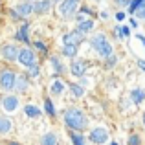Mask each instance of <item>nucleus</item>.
<instances>
[{
	"label": "nucleus",
	"instance_id": "nucleus-36",
	"mask_svg": "<svg viewBox=\"0 0 145 145\" xmlns=\"http://www.w3.org/2000/svg\"><path fill=\"white\" fill-rule=\"evenodd\" d=\"M138 66H140V68H142V70L145 72V61H143V59H138Z\"/></svg>",
	"mask_w": 145,
	"mask_h": 145
},
{
	"label": "nucleus",
	"instance_id": "nucleus-19",
	"mask_svg": "<svg viewBox=\"0 0 145 145\" xmlns=\"http://www.w3.org/2000/svg\"><path fill=\"white\" fill-rule=\"evenodd\" d=\"M77 29H79L81 33H85V35H86V33H90V31L94 29V20H90V18L81 20V22L77 24Z\"/></svg>",
	"mask_w": 145,
	"mask_h": 145
},
{
	"label": "nucleus",
	"instance_id": "nucleus-17",
	"mask_svg": "<svg viewBox=\"0 0 145 145\" xmlns=\"http://www.w3.org/2000/svg\"><path fill=\"white\" fill-rule=\"evenodd\" d=\"M77 50H79V46L77 44H63V55L64 57H70V59H74L75 55H77Z\"/></svg>",
	"mask_w": 145,
	"mask_h": 145
},
{
	"label": "nucleus",
	"instance_id": "nucleus-38",
	"mask_svg": "<svg viewBox=\"0 0 145 145\" xmlns=\"http://www.w3.org/2000/svg\"><path fill=\"white\" fill-rule=\"evenodd\" d=\"M7 145H20V143H17V142H9Z\"/></svg>",
	"mask_w": 145,
	"mask_h": 145
},
{
	"label": "nucleus",
	"instance_id": "nucleus-23",
	"mask_svg": "<svg viewBox=\"0 0 145 145\" xmlns=\"http://www.w3.org/2000/svg\"><path fill=\"white\" fill-rule=\"evenodd\" d=\"M40 145H57V136L53 132H46L40 138Z\"/></svg>",
	"mask_w": 145,
	"mask_h": 145
},
{
	"label": "nucleus",
	"instance_id": "nucleus-6",
	"mask_svg": "<svg viewBox=\"0 0 145 145\" xmlns=\"http://www.w3.org/2000/svg\"><path fill=\"white\" fill-rule=\"evenodd\" d=\"M18 103H20V101H18L17 96H11V94H7V96L2 97V101H0V106H2L4 112L11 114V112H15V110H18Z\"/></svg>",
	"mask_w": 145,
	"mask_h": 145
},
{
	"label": "nucleus",
	"instance_id": "nucleus-35",
	"mask_svg": "<svg viewBox=\"0 0 145 145\" xmlns=\"http://www.w3.org/2000/svg\"><path fill=\"white\" fill-rule=\"evenodd\" d=\"M116 18H118V20H123V18H125V13H123V11H118V13H116Z\"/></svg>",
	"mask_w": 145,
	"mask_h": 145
},
{
	"label": "nucleus",
	"instance_id": "nucleus-1",
	"mask_svg": "<svg viewBox=\"0 0 145 145\" xmlns=\"http://www.w3.org/2000/svg\"><path fill=\"white\" fill-rule=\"evenodd\" d=\"M64 123H66V127L72 129V131H85L86 125H88V120H86L85 112H83L81 108L72 106V108H68L66 112H64Z\"/></svg>",
	"mask_w": 145,
	"mask_h": 145
},
{
	"label": "nucleus",
	"instance_id": "nucleus-20",
	"mask_svg": "<svg viewBox=\"0 0 145 145\" xmlns=\"http://www.w3.org/2000/svg\"><path fill=\"white\" fill-rule=\"evenodd\" d=\"M131 97H132V101H134V105H142L143 99H145V92L142 88H134L131 92Z\"/></svg>",
	"mask_w": 145,
	"mask_h": 145
},
{
	"label": "nucleus",
	"instance_id": "nucleus-29",
	"mask_svg": "<svg viewBox=\"0 0 145 145\" xmlns=\"http://www.w3.org/2000/svg\"><path fill=\"white\" fill-rule=\"evenodd\" d=\"M127 143H129V145H140V143H142V140H140L138 134H132V136H129Z\"/></svg>",
	"mask_w": 145,
	"mask_h": 145
},
{
	"label": "nucleus",
	"instance_id": "nucleus-27",
	"mask_svg": "<svg viewBox=\"0 0 145 145\" xmlns=\"http://www.w3.org/2000/svg\"><path fill=\"white\" fill-rule=\"evenodd\" d=\"M145 0H131V6H129V15H134V11L138 9Z\"/></svg>",
	"mask_w": 145,
	"mask_h": 145
},
{
	"label": "nucleus",
	"instance_id": "nucleus-14",
	"mask_svg": "<svg viewBox=\"0 0 145 145\" xmlns=\"http://www.w3.org/2000/svg\"><path fill=\"white\" fill-rule=\"evenodd\" d=\"M15 39L20 40V42H24V44H31V40H29V24H28V22H24V24L17 29Z\"/></svg>",
	"mask_w": 145,
	"mask_h": 145
},
{
	"label": "nucleus",
	"instance_id": "nucleus-8",
	"mask_svg": "<svg viewBox=\"0 0 145 145\" xmlns=\"http://www.w3.org/2000/svg\"><path fill=\"white\" fill-rule=\"evenodd\" d=\"M85 40V33H81L79 29H74L70 33H64L63 35V44H81Z\"/></svg>",
	"mask_w": 145,
	"mask_h": 145
},
{
	"label": "nucleus",
	"instance_id": "nucleus-31",
	"mask_svg": "<svg viewBox=\"0 0 145 145\" xmlns=\"http://www.w3.org/2000/svg\"><path fill=\"white\" fill-rule=\"evenodd\" d=\"M134 15H136V17H140V18H145V2H143L142 6H140L138 9L134 11Z\"/></svg>",
	"mask_w": 145,
	"mask_h": 145
},
{
	"label": "nucleus",
	"instance_id": "nucleus-16",
	"mask_svg": "<svg viewBox=\"0 0 145 145\" xmlns=\"http://www.w3.org/2000/svg\"><path fill=\"white\" fill-rule=\"evenodd\" d=\"M13 131V123H11L9 118L2 116L0 118V134H9V132Z\"/></svg>",
	"mask_w": 145,
	"mask_h": 145
},
{
	"label": "nucleus",
	"instance_id": "nucleus-7",
	"mask_svg": "<svg viewBox=\"0 0 145 145\" xmlns=\"http://www.w3.org/2000/svg\"><path fill=\"white\" fill-rule=\"evenodd\" d=\"M18 52H20V48L17 46V44H4L2 46V57L6 61H9V63H13V61L18 59Z\"/></svg>",
	"mask_w": 145,
	"mask_h": 145
},
{
	"label": "nucleus",
	"instance_id": "nucleus-2",
	"mask_svg": "<svg viewBox=\"0 0 145 145\" xmlns=\"http://www.w3.org/2000/svg\"><path fill=\"white\" fill-rule=\"evenodd\" d=\"M90 44L92 48L96 50V53L103 59H106L108 55H112V44L106 40V35L105 33H94L92 39H90Z\"/></svg>",
	"mask_w": 145,
	"mask_h": 145
},
{
	"label": "nucleus",
	"instance_id": "nucleus-4",
	"mask_svg": "<svg viewBox=\"0 0 145 145\" xmlns=\"http://www.w3.org/2000/svg\"><path fill=\"white\" fill-rule=\"evenodd\" d=\"M17 61L22 64V66L29 68V66H33V64H37V55H35V52H33L31 48H20Z\"/></svg>",
	"mask_w": 145,
	"mask_h": 145
},
{
	"label": "nucleus",
	"instance_id": "nucleus-12",
	"mask_svg": "<svg viewBox=\"0 0 145 145\" xmlns=\"http://www.w3.org/2000/svg\"><path fill=\"white\" fill-rule=\"evenodd\" d=\"M53 0H35L33 2V13L35 15H46L52 9Z\"/></svg>",
	"mask_w": 145,
	"mask_h": 145
},
{
	"label": "nucleus",
	"instance_id": "nucleus-28",
	"mask_svg": "<svg viewBox=\"0 0 145 145\" xmlns=\"http://www.w3.org/2000/svg\"><path fill=\"white\" fill-rule=\"evenodd\" d=\"M116 33L120 37H131V29H129V26H118Z\"/></svg>",
	"mask_w": 145,
	"mask_h": 145
},
{
	"label": "nucleus",
	"instance_id": "nucleus-5",
	"mask_svg": "<svg viewBox=\"0 0 145 145\" xmlns=\"http://www.w3.org/2000/svg\"><path fill=\"white\" fill-rule=\"evenodd\" d=\"M77 6H79V0H63L61 2V7H59V13L63 18H72L77 11Z\"/></svg>",
	"mask_w": 145,
	"mask_h": 145
},
{
	"label": "nucleus",
	"instance_id": "nucleus-33",
	"mask_svg": "<svg viewBox=\"0 0 145 145\" xmlns=\"http://www.w3.org/2000/svg\"><path fill=\"white\" fill-rule=\"evenodd\" d=\"M114 2H116L120 7H129L131 6V0H114Z\"/></svg>",
	"mask_w": 145,
	"mask_h": 145
},
{
	"label": "nucleus",
	"instance_id": "nucleus-39",
	"mask_svg": "<svg viewBox=\"0 0 145 145\" xmlns=\"http://www.w3.org/2000/svg\"><path fill=\"white\" fill-rule=\"evenodd\" d=\"M110 145H118V143H116V142H112V143H110Z\"/></svg>",
	"mask_w": 145,
	"mask_h": 145
},
{
	"label": "nucleus",
	"instance_id": "nucleus-41",
	"mask_svg": "<svg viewBox=\"0 0 145 145\" xmlns=\"http://www.w3.org/2000/svg\"><path fill=\"white\" fill-rule=\"evenodd\" d=\"M53 2H63V0H53Z\"/></svg>",
	"mask_w": 145,
	"mask_h": 145
},
{
	"label": "nucleus",
	"instance_id": "nucleus-26",
	"mask_svg": "<svg viewBox=\"0 0 145 145\" xmlns=\"http://www.w3.org/2000/svg\"><path fill=\"white\" fill-rule=\"evenodd\" d=\"M70 90H72V94H74L75 97H83L85 96V88H83L81 85H70Z\"/></svg>",
	"mask_w": 145,
	"mask_h": 145
},
{
	"label": "nucleus",
	"instance_id": "nucleus-24",
	"mask_svg": "<svg viewBox=\"0 0 145 145\" xmlns=\"http://www.w3.org/2000/svg\"><path fill=\"white\" fill-rule=\"evenodd\" d=\"M44 110H46V114L50 118H55V106H53V103H52V99H44Z\"/></svg>",
	"mask_w": 145,
	"mask_h": 145
},
{
	"label": "nucleus",
	"instance_id": "nucleus-13",
	"mask_svg": "<svg viewBox=\"0 0 145 145\" xmlns=\"http://www.w3.org/2000/svg\"><path fill=\"white\" fill-rule=\"evenodd\" d=\"M70 72L72 75H75V77H83L86 72V63L83 59H74L70 64Z\"/></svg>",
	"mask_w": 145,
	"mask_h": 145
},
{
	"label": "nucleus",
	"instance_id": "nucleus-18",
	"mask_svg": "<svg viewBox=\"0 0 145 145\" xmlns=\"http://www.w3.org/2000/svg\"><path fill=\"white\" fill-rule=\"evenodd\" d=\"M24 112L28 118H31V120H37V118L42 116V112H40V108H37L35 105H26L24 106Z\"/></svg>",
	"mask_w": 145,
	"mask_h": 145
},
{
	"label": "nucleus",
	"instance_id": "nucleus-22",
	"mask_svg": "<svg viewBox=\"0 0 145 145\" xmlns=\"http://www.w3.org/2000/svg\"><path fill=\"white\" fill-rule=\"evenodd\" d=\"M70 140H72V143H74V145H86L85 134H79V131L70 132Z\"/></svg>",
	"mask_w": 145,
	"mask_h": 145
},
{
	"label": "nucleus",
	"instance_id": "nucleus-9",
	"mask_svg": "<svg viewBox=\"0 0 145 145\" xmlns=\"http://www.w3.org/2000/svg\"><path fill=\"white\" fill-rule=\"evenodd\" d=\"M106 140H108V132H106V129H103V127H97V129H94V131L90 132V142H94L97 145H103Z\"/></svg>",
	"mask_w": 145,
	"mask_h": 145
},
{
	"label": "nucleus",
	"instance_id": "nucleus-11",
	"mask_svg": "<svg viewBox=\"0 0 145 145\" xmlns=\"http://www.w3.org/2000/svg\"><path fill=\"white\" fill-rule=\"evenodd\" d=\"M28 88H29V77L26 74H18L17 79H15V88L13 90L18 94H24Z\"/></svg>",
	"mask_w": 145,
	"mask_h": 145
},
{
	"label": "nucleus",
	"instance_id": "nucleus-25",
	"mask_svg": "<svg viewBox=\"0 0 145 145\" xmlns=\"http://www.w3.org/2000/svg\"><path fill=\"white\" fill-rule=\"evenodd\" d=\"M39 75H40V66H39V63L28 68V77H31V79H37Z\"/></svg>",
	"mask_w": 145,
	"mask_h": 145
},
{
	"label": "nucleus",
	"instance_id": "nucleus-30",
	"mask_svg": "<svg viewBox=\"0 0 145 145\" xmlns=\"http://www.w3.org/2000/svg\"><path fill=\"white\" fill-rule=\"evenodd\" d=\"M33 46L39 50V52H48V46L42 42V40H35V42H33Z\"/></svg>",
	"mask_w": 145,
	"mask_h": 145
},
{
	"label": "nucleus",
	"instance_id": "nucleus-32",
	"mask_svg": "<svg viewBox=\"0 0 145 145\" xmlns=\"http://www.w3.org/2000/svg\"><path fill=\"white\" fill-rule=\"evenodd\" d=\"M106 59H108V61H106V68H112L114 64L118 63V57H116V55H108Z\"/></svg>",
	"mask_w": 145,
	"mask_h": 145
},
{
	"label": "nucleus",
	"instance_id": "nucleus-40",
	"mask_svg": "<svg viewBox=\"0 0 145 145\" xmlns=\"http://www.w3.org/2000/svg\"><path fill=\"white\" fill-rule=\"evenodd\" d=\"M143 125H145V114H143Z\"/></svg>",
	"mask_w": 145,
	"mask_h": 145
},
{
	"label": "nucleus",
	"instance_id": "nucleus-15",
	"mask_svg": "<svg viewBox=\"0 0 145 145\" xmlns=\"http://www.w3.org/2000/svg\"><path fill=\"white\" fill-rule=\"evenodd\" d=\"M63 92H64V83L61 81V79L52 81V85H50V94H52V96H61Z\"/></svg>",
	"mask_w": 145,
	"mask_h": 145
},
{
	"label": "nucleus",
	"instance_id": "nucleus-10",
	"mask_svg": "<svg viewBox=\"0 0 145 145\" xmlns=\"http://www.w3.org/2000/svg\"><path fill=\"white\" fill-rule=\"evenodd\" d=\"M15 9H17V13L20 15L22 20H26V18L33 13V2H31V0H24V2H20Z\"/></svg>",
	"mask_w": 145,
	"mask_h": 145
},
{
	"label": "nucleus",
	"instance_id": "nucleus-37",
	"mask_svg": "<svg viewBox=\"0 0 145 145\" xmlns=\"http://www.w3.org/2000/svg\"><path fill=\"white\" fill-rule=\"evenodd\" d=\"M136 37H138V40H142V42H143V46H145V37L142 35V33H138V35H136Z\"/></svg>",
	"mask_w": 145,
	"mask_h": 145
},
{
	"label": "nucleus",
	"instance_id": "nucleus-34",
	"mask_svg": "<svg viewBox=\"0 0 145 145\" xmlns=\"http://www.w3.org/2000/svg\"><path fill=\"white\" fill-rule=\"evenodd\" d=\"M9 15H11V18H13V20H20V15L17 13V9H9Z\"/></svg>",
	"mask_w": 145,
	"mask_h": 145
},
{
	"label": "nucleus",
	"instance_id": "nucleus-21",
	"mask_svg": "<svg viewBox=\"0 0 145 145\" xmlns=\"http://www.w3.org/2000/svg\"><path fill=\"white\" fill-rule=\"evenodd\" d=\"M50 63H52V66H53V72H55V75H61L64 72V66L61 64V59L59 57H50Z\"/></svg>",
	"mask_w": 145,
	"mask_h": 145
},
{
	"label": "nucleus",
	"instance_id": "nucleus-3",
	"mask_svg": "<svg viewBox=\"0 0 145 145\" xmlns=\"http://www.w3.org/2000/svg\"><path fill=\"white\" fill-rule=\"evenodd\" d=\"M15 79H17V74L9 68H4L0 70V88L4 92H11L15 88Z\"/></svg>",
	"mask_w": 145,
	"mask_h": 145
}]
</instances>
